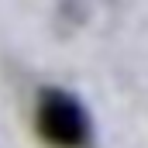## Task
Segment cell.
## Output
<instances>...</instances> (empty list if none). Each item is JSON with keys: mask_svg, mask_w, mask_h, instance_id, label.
Masks as SVG:
<instances>
[{"mask_svg": "<svg viewBox=\"0 0 148 148\" xmlns=\"http://www.w3.org/2000/svg\"><path fill=\"white\" fill-rule=\"evenodd\" d=\"M35 127L52 148H83L90 141V121L79 100L66 90H41L35 107Z\"/></svg>", "mask_w": 148, "mask_h": 148, "instance_id": "6da1fadb", "label": "cell"}]
</instances>
